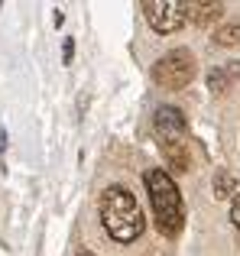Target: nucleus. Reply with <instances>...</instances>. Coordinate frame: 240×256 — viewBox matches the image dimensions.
I'll return each mask as SVG.
<instances>
[{
	"instance_id": "1",
	"label": "nucleus",
	"mask_w": 240,
	"mask_h": 256,
	"mask_svg": "<svg viewBox=\"0 0 240 256\" xmlns=\"http://www.w3.org/2000/svg\"><path fill=\"white\" fill-rule=\"evenodd\" d=\"M101 224L117 244H130L143 234V211L126 188H108L101 194Z\"/></svg>"
},
{
	"instance_id": "2",
	"label": "nucleus",
	"mask_w": 240,
	"mask_h": 256,
	"mask_svg": "<svg viewBox=\"0 0 240 256\" xmlns=\"http://www.w3.org/2000/svg\"><path fill=\"white\" fill-rule=\"evenodd\" d=\"M146 188H150V201H152V211H156V227L166 237H176L182 230L185 211H182V194H178L172 175L162 169H150L146 172Z\"/></svg>"
},
{
	"instance_id": "3",
	"label": "nucleus",
	"mask_w": 240,
	"mask_h": 256,
	"mask_svg": "<svg viewBox=\"0 0 240 256\" xmlns=\"http://www.w3.org/2000/svg\"><path fill=\"white\" fill-rule=\"evenodd\" d=\"M195 78V56L188 49H172L152 65V82L169 88V91H178Z\"/></svg>"
},
{
	"instance_id": "4",
	"label": "nucleus",
	"mask_w": 240,
	"mask_h": 256,
	"mask_svg": "<svg viewBox=\"0 0 240 256\" xmlns=\"http://www.w3.org/2000/svg\"><path fill=\"white\" fill-rule=\"evenodd\" d=\"M140 6L156 32H176L188 20V4H178V0H143Z\"/></svg>"
},
{
	"instance_id": "5",
	"label": "nucleus",
	"mask_w": 240,
	"mask_h": 256,
	"mask_svg": "<svg viewBox=\"0 0 240 256\" xmlns=\"http://www.w3.org/2000/svg\"><path fill=\"white\" fill-rule=\"evenodd\" d=\"M156 130L162 136V143H178L185 140V117L178 107H159L156 110Z\"/></svg>"
},
{
	"instance_id": "6",
	"label": "nucleus",
	"mask_w": 240,
	"mask_h": 256,
	"mask_svg": "<svg viewBox=\"0 0 240 256\" xmlns=\"http://www.w3.org/2000/svg\"><path fill=\"white\" fill-rule=\"evenodd\" d=\"M237 82H240V62H228V65H221V68L211 72L208 88H211L214 94H228Z\"/></svg>"
},
{
	"instance_id": "7",
	"label": "nucleus",
	"mask_w": 240,
	"mask_h": 256,
	"mask_svg": "<svg viewBox=\"0 0 240 256\" xmlns=\"http://www.w3.org/2000/svg\"><path fill=\"white\" fill-rule=\"evenodd\" d=\"M224 6L221 4H211V0H204V4H188V20L198 26H208L214 23V20H221Z\"/></svg>"
},
{
	"instance_id": "8",
	"label": "nucleus",
	"mask_w": 240,
	"mask_h": 256,
	"mask_svg": "<svg viewBox=\"0 0 240 256\" xmlns=\"http://www.w3.org/2000/svg\"><path fill=\"white\" fill-rule=\"evenodd\" d=\"M230 194H240V185H237V178L230 172H218L214 175V198H230Z\"/></svg>"
},
{
	"instance_id": "9",
	"label": "nucleus",
	"mask_w": 240,
	"mask_h": 256,
	"mask_svg": "<svg viewBox=\"0 0 240 256\" xmlns=\"http://www.w3.org/2000/svg\"><path fill=\"white\" fill-rule=\"evenodd\" d=\"M214 39H218V46H234V42H240V20H237V23L221 26V30L214 32Z\"/></svg>"
},
{
	"instance_id": "10",
	"label": "nucleus",
	"mask_w": 240,
	"mask_h": 256,
	"mask_svg": "<svg viewBox=\"0 0 240 256\" xmlns=\"http://www.w3.org/2000/svg\"><path fill=\"white\" fill-rule=\"evenodd\" d=\"M230 220H234V224L240 227V194L234 198V204H230Z\"/></svg>"
},
{
	"instance_id": "11",
	"label": "nucleus",
	"mask_w": 240,
	"mask_h": 256,
	"mask_svg": "<svg viewBox=\"0 0 240 256\" xmlns=\"http://www.w3.org/2000/svg\"><path fill=\"white\" fill-rule=\"evenodd\" d=\"M72 52H75V42H72V39H65V62H72Z\"/></svg>"
},
{
	"instance_id": "12",
	"label": "nucleus",
	"mask_w": 240,
	"mask_h": 256,
	"mask_svg": "<svg viewBox=\"0 0 240 256\" xmlns=\"http://www.w3.org/2000/svg\"><path fill=\"white\" fill-rule=\"evenodd\" d=\"M78 256H91V253H78Z\"/></svg>"
}]
</instances>
